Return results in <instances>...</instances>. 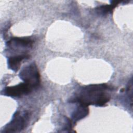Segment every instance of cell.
<instances>
[{
  "label": "cell",
  "mask_w": 133,
  "mask_h": 133,
  "mask_svg": "<svg viewBox=\"0 0 133 133\" xmlns=\"http://www.w3.org/2000/svg\"><path fill=\"white\" fill-rule=\"evenodd\" d=\"M33 89L25 83H20L12 86L5 87L2 91V94L13 98H20L31 93Z\"/></svg>",
  "instance_id": "5b68a950"
},
{
  "label": "cell",
  "mask_w": 133,
  "mask_h": 133,
  "mask_svg": "<svg viewBox=\"0 0 133 133\" xmlns=\"http://www.w3.org/2000/svg\"><path fill=\"white\" fill-rule=\"evenodd\" d=\"M30 56L28 54L13 55L7 58V64L9 69L14 72H17L20 69L21 63L23 60L28 59Z\"/></svg>",
  "instance_id": "52a82bcc"
},
{
  "label": "cell",
  "mask_w": 133,
  "mask_h": 133,
  "mask_svg": "<svg viewBox=\"0 0 133 133\" xmlns=\"http://www.w3.org/2000/svg\"><path fill=\"white\" fill-rule=\"evenodd\" d=\"M33 43L34 41L30 37H15L6 43V50L9 52H19L20 55L28 54V50L32 48Z\"/></svg>",
  "instance_id": "3957f363"
},
{
  "label": "cell",
  "mask_w": 133,
  "mask_h": 133,
  "mask_svg": "<svg viewBox=\"0 0 133 133\" xmlns=\"http://www.w3.org/2000/svg\"><path fill=\"white\" fill-rule=\"evenodd\" d=\"M110 5H104L97 7L95 8L96 12L100 15L104 16L109 14H111L113 9L118 5L120 1H110Z\"/></svg>",
  "instance_id": "ba28073f"
},
{
  "label": "cell",
  "mask_w": 133,
  "mask_h": 133,
  "mask_svg": "<svg viewBox=\"0 0 133 133\" xmlns=\"http://www.w3.org/2000/svg\"><path fill=\"white\" fill-rule=\"evenodd\" d=\"M19 77L33 90L37 89L41 84V75L34 62L24 66L19 73Z\"/></svg>",
  "instance_id": "7a4b0ae2"
},
{
  "label": "cell",
  "mask_w": 133,
  "mask_h": 133,
  "mask_svg": "<svg viewBox=\"0 0 133 133\" xmlns=\"http://www.w3.org/2000/svg\"><path fill=\"white\" fill-rule=\"evenodd\" d=\"M113 87L107 84H90L81 87L70 102H78L87 106H104L111 99Z\"/></svg>",
  "instance_id": "6da1fadb"
},
{
  "label": "cell",
  "mask_w": 133,
  "mask_h": 133,
  "mask_svg": "<svg viewBox=\"0 0 133 133\" xmlns=\"http://www.w3.org/2000/svg\"><path fill=\"white\" fill-rule=\"evenodd\" d=\"M70 102L75 103L77 104L76 108L71 114V121L73 123H75L76 122L84 118L88 115L89 113L88 106L75 101Z\"/></svg>",
  "instance_id": "8992f818"
},
{
  "label": "cell",
  "mask_w": 133,
  "mask_h": 133,
  "mask_svg": "<svg viewBox=\"0 0 133 133\" xmlns=\"http://www.w3.org/2000/svg\"><path fill=\"white\" fill-rule=\"evenodd\" d=\"M29 119V113L25 111L16 112L12 116V119L6 124L2 132H16L22 130L26 126Z\"/></svg>",
  "instance_id": "277c9868"
},
{
  "label": "cell",
  "mask_w": 133,
  "mask_h": 133,
  "mask_svg": "<svg viewBox=\"0 0 133 133\" xmlns=\"http://www.w3.org/2000/svg\"><path fill=\"white\" fill-rule=\"evenodd\" d=\"M126 94L130 104H132V77L129 81L126 88Z\"/></svg>",
  "instance_id": "9c48e42d"
}]
</instances>
